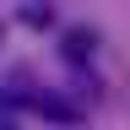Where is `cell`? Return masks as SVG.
I'll return each instance as SVG.
<instances>
[{
	"instance_id": "cell-1",
	"label": "cell",
	"mask_w": 130,
	"mask_h": 130,
	"mask_svg": "<svg viewBox=\"0 0 130 130\" xmlns=\"http://www.w3.org/2000/svg\"><path fill=\"white\" fill-rule=\"evenodd\" d=\"M38 98V114L49 125H81V103H71V98H54V92H32Z\"/></svg>"
},
{
	"instance_id": "cell-2",
	"label": "cell",
	"mask_w": 130,
	"mask_h": 130,
	"mask_svg": "<svg viewBox=\"0 0 130 130\" xmlns=\"http://www.w3.org/2000/svg\"><path fill=\"white\" fill-rule=\"evenodd\" d=\"M92 49H98V32H92V27H76V32H65L60 60H65V65H87V60H92Z\"/></svg>"
},
{
	"instance_id": "cell-3",
	"label": "cell",
	"mask_w": 130,
	"mask_h": 130,
	"mask_svg": "<svg viewBox=\"0 0 130 130\" xmlns=\"http://www.w3.org/2000/svg\"><path fill=\"white\" fill-rule=\"evenodd\" d=\"M16 16H22V27L43 32L49 22H54V0H16Z\"/></svg>"
},
{
	"instance_id": "cell-4",
	"label": "cell",
	"mask_w": 130,
	"mask_h": 130,
	"mask_svg": "<svg viewBox=\"0 0 130 130\" xmlns=\"http://www.w3.org/2000/svg\"><path fill=\"white\" fill-rule=\"evenodd\" d=\"M0 38H6V27H0Z\"/></svg>"
}]
</instances>
